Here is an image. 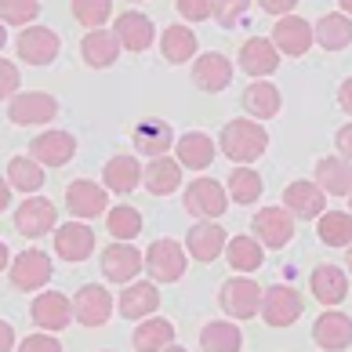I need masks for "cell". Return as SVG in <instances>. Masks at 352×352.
<instances>
[{"label": "cell", "mask_w": 352, "mask_h": 352, "mask_svg": "<svg viewBox=\"0 0 352 352\" xmlns=\"http://www.w3.org/2000/svg\"><path fill=\"white\" fill-rule=\"evenodd\" d=\"M269 149V135L258 120H232L221 127V153L232 164H251Z\"/></svg>", "instance_id": "cell-1"}, {"label": "cell", "mask_w": 352, "mask_h": 352, "mask_svg": "<svg viewBox=\"0 0 352 352\" xmlns=\"http://www.w3.org/2000/svg\"><path fill=\"white\" fill-rule=\"evenodd\" d=\"M19 58L30 62V66H47V62L58 58L62 51V41L55 30H47V25H25L19 33Z\"/></svg>", "instance_id": "cell-2"}, {"label": "cell", "mask_w": 352, "mask_h": 352, "mask_svg": "<svg viewBox=\"0 0 352 352\" xmlns=\"http://www.w3.org/2000/svg\"><path fill=\"white\" fill-rule=\"evenodd\" d=\"M258 243H265L269 251H280L287 247V240L294 236V214L287 211V207H262V211L254 214L251 221Z\"/></svg>", "instance_id": "cell-3"}, {"label": "cell", "mask_w": 352, "mask_h": 352, "mask_svg": "<svg viewBox=\"0 0 352 352\" xmlns=\"http://www.w3.org/2000/svg\"><path fill=\"white\" fill-rule=\"evenodd\" d=\"M146 269L156 283H175L186 276V251L175 240H156V243H149Z\"/></svg>", "instance_id": "cell-4"}, {"label": "cell", "mask_w": 352, "mask_h": 352, "mask_svg": "<svg viewBox=\"0 0 352 352\" xmlns=\"http://www.w3.org/2000/svg\"><path fill=\"white\" fill-rule=\"evenodd\" d=\"M302 294L294 291V287H287V283H276V287H269L265 298H262V312H265V323L269 327H287V323H294L298 316H302Z\"/></svg>", "instance_id": "cell-5"}, {"label": "cell", "mask_w": 352, "mask_h": 352, "mask_svg": "<svg viewBox=\"0 0 352 352\" xmlns=\"http://www.w3.org/2000/svg\"><path fill=\"white\" fill-rule=\"evenodd\" d=\"M262 287H258L254 280H229V283H221V309L229 312V316H236V320H247V316H254L258 309H262Z\"/></svg>", "instance_id": "cell-6"}, {"label": "cell", "mask_w": 352, "mask_h": 352, "mask_svg": "<svg viewBox=\"0 0 352 352\" xmlns=\"http://www.w3.org/2000/svg\"><path fill=\"white\" fill-rule=\"evenodd\" d=\"M186 211L197 214V218H221L229 211L226 189H221L218 182H211V178H197L186 189Z\"/></svg>", "instance_id": "cell-7"}, {"label": "cell", "mask_w": 352, "mask_h": 352, "mask_svg": "<svg viewBox=\"0 0 352 352\" xmlns=\"http://www.w3.org/2000/svg\"><path fill=\"white\" fill-rule=\"evenodd\" d=\"M8 272H11V283L19 291H36V287H44L51 280V258L44 251H36V247H30V251H22L8 265Z\"/></svg>", "instance_id": "cell-8"}, {"label": "cell", "mask_w": 352, "mask_h": 352, "mask_svg": "<svg viewBox=\"0 0 352 352\" xmlns=\"http://www.w3.org/2000/svg\"><path fill=\"white\" fill-rule=\"evenodd\" d=\"M142 262H146V258H142L131 243H127V240H124V243L116 240L113 247H106V251H102V276H106L109 283H127V280L138 276V269H146Z\"/></svg>", "instance_id": "cell-9"}, {"label": "cell", "mask_w": 352, "mask_h": 352, "mask_svg": "<svg viewBox=\"0 0 352 352\" xmlns=\"http://www.w3.org/2000/svg\"><path fill=\"white\" fill-rule=\"evenodd\" d=\"M109 312H113V298L106 287H98V283H87L76 291L73 298V316L84 323V327H102V323L109 320Z\"/></svg>", "instance_id": "cell-10"}, {"label": "cell", "mask_w": 352, "mask_h": 352, "mask_svg": "<svg viewBox=\"0 0 352 352\" xmlns=\"http://www.w3.org/2000/svg\"><path fill=\"white\" fill-rule=\"evenodd\" d=\"M11 124H22V127H30V124H47V120H55V113H58V102L44 95V91H25V95H15L11 98Z\"/></svg>", "instance_id": "cell-11"}, {"label": "cell", "mask_w": 352, "mask_h": 352, "mask_svg": "<svg viewBox=\"0 0 352 352\" xmlns=\"http://www.w3.org/2000/svg\"><path fill=\"white\" fill-rule=\"evenodd\" d=\"M312 41H316V30L298 15H283L276 22V30H272V47L283 51V55H305Z\"/></svg>", "instance_id": "cell-12"}, {"label": "cell", "mask_w": 352, "mask_h": 352, "mask_svg": "<svg viewBox=\"0 0 352 352\" xmlns=\"http://www.w3.org/2000/svg\"><path fill=\"white\" fill-rule=\"evenodd\" d=\"M30 316H33L36 327H44V331H62V327H69V320H73V305H69L66 294L47 291V294L33 298Z\"/></svg>", "instance_id": "cell-13"}, {"label": "cell", "mask_w": 352, "mask_h": 352, "mask_svg": "<svg viewBox=\"0 0 352 352\" xmlns=\"http://www.w3.org/2000/svg\"><path fill=\"white\" fill-rule=\"evenodd\" d=\"M33 160L44 167H62L76 156V138L69 131H44L33 138Z\"/></svg>", "instance_id": "cell-14"}, {"label": "cell", "mask_w": 352, "mask_h": 352, "mask_svg": "<svg viewBox=\"0 0 352 352\" xmlns=\"http://www.w3.org/2000/svg\"><path fill=\"white\" fill-rule=\"evenodd\" d=\"M312 342L327 352H342L352 345V316L345 312H323V316L312 323Z\"/></svg>", "instance_id": "cell-15"}, {"label": "cell", "mask_w": 352, "mask_h": 352, "mask_svg": "<svg viewBox=\"0 0 352 352\" xmlns=\"http://www.w3.org/2000/svg\"><path fill=\"white\" fill-rule=\"evenodd\" d=\"M15 229L22 236H44L55 229V204L44 197H30L19 211H15Z\"/></svg>", "instance_id": "cell-16"}, {"label": "cell", "mask_w": 352, "mask_h": 352, "mask_svg": "<svg viewBox=\"0 0 352 352\" xmlns=\"http://www.w3.org/2000/svg\"><path fill=\"white\" fill-rule=\"evenodd\" d=\"M66 207H69L73 218H98L109 207V200H106V189L102 186L80 178V182H73V186L66 189Z\"/></svg>", "instance_id": "cell-17"}, {"label": "cell", "mask_w": 352, "mask_h": 352, "mask_svg": "<svg viewBox=\"0 0 352 352\" xmlns=\"http://www.w3.org/2000/svg\"><path fill=\"white\" fill-rule=\"evenodd\" d=\"M55 251L62 262H84L95 251V232L80 221H69V226L55 229Z\"/></svg>", "instance_id": "cell-18"}, {"label": "cell", "mask_w": 352, "mask_h": 352, "mask_svg": "<svg viewBox=\"0 0 352 352\" xmlns=\"http://www.w3.org/2000/svg\"><path fill=\"white\" fill-rule=\"evenodd\" d=\"M192 80H197V87H204L207 95L226 91L229 80H232V62L226 55H218V51H207V55L197 58V66H192Z\"/></svg>", "instance_id": "cell-19"}, {"label": "cell", "mask_w": 352, "mask_h": 352, "mask_svg": "<svg viewBox=\"0 0 352 352\" xmlns=\"http://www.w3.org/2000/svg\"><path fill=\"white\" fill-rule=\"evenodd\" d=\"M186 243H189V254L197 258V262H214V258L226 251L229 236H226V229H221V226H214V221H200V226L189 229Z\"/></svg>", "instance_id": "cell-20"}, {"label": "cell", "mask_w": 352, "mask_h": 352, "mask_svg": "<svg viewBox=\"0 0 352 352\" xmlns=\"http://www.w3.org/2000/svg\"><path fill=\"white\" fill-rule=\"evenodd\" d=\"M276 66H280V51L272 47V41H265V36H254V41H247L240 47V69L258 76V80L269 73H276Z\"/></svg>", "instance_id": "cell-21"}, {"label": "cell", "mask_w": 352, "mask_h": 352, "mask_svg": "<svg viewBox=\"0 0 352 352\" xmlns=\"http://www.w3.org/2000/svg\"><path fill=\"white\" fill-rule=\"evenodd\" d=\"M113 33L120 41V47H127V51H146L153 44V22L142 11H124L113 25Z\"/></svg>", "instance_id": "cell-22"}, {"label": "cell", "mask_w": 352, "mask_h": 352, "mask_svg": "<svg viewBox=\"0 0 352 352\" xmlns=\"http://www.w3.org/2000/svg\"><path fill=\"white\" fill-rule=\"evenodd\" d=\"M283 207L294 218H320V211H323V189L312 186V182H294V186L283 189Z\"/></svg>", "instance_id": "cell-23"}, {"label": "cell", "mask_w": 352, "mask_h": 352, "mask_svg": "<svg viewBox=\"0 0 352 352\" xmlns=\"http://www.w3.org/2000/svg\"><path fill=\"white\" fill-rule=\"evenodd\" d=\"M156 309H160V291H156L149 280L131 283L120 294V316H127V320H149Z\"/></svg>", "instance_id": "cell-24"}, {"label": "cell", "mask_w": 352, "mask_h": 352, "mask_svg": "<svg viewBox=\"0 0 352 352\" xmlns=\"http://www.w3.org/2000/svg\"><path fill=\"white\" fill-rule=\"evenodd\" d=\"M131 142H135V149L146 153V156H164L175 146V131H171V124H164V120H142L131 131Z\"/></svg>", "instance_id": "cell-25"}, {"label": "cell", "mask_w": 352, "mask_h": 352, "mask_svg": "<svg viewBox=\"0 0 352 352\" xmlns=\"http://www.w3.org/2000/svg\"><path fill=\"white\" fill-rule=\"evenodd\" d=\"M316 186L323 192H334V197H349L352 192V164L345 156H323L316 164Z\"/></svg>", "instance_id": "cell-26"}, {"label": "cell", "mask_w": 352, "mask_h": 352, "mask_svg": "<svg viewBox=\"0 0 352 352\" xmlns=\"http://www.w3.org/2000/svg\"><path fill=\"white\" fill-rule=\"evenodd\" d=\"M142 182H146V189L153 197H171L178 189V182H182V164L171 160V156H153Z\"/></svg>", "instance_id": "cell-27"}, {"label": "cell", "mask_w": 352, "mask_h": 352, "mask_svg": "<svg viewBox=\"0 0 352 352\" xmlns=\"http://www.w3.org/2000/svg\"><path fill=\"white\" fill-rule=\"evenodd\" d=\"M80 55L87 66L95 69H106L116 62V55H120V41H116V33H106V30H91L84 41H80Z\"/></svg>", "instance_id": "cell-28"}, {"label": "cell", "mask_w": 352, "mask_h": 352, "mask_svg": "<svg viewBox=\"0 0 352 352\" xmlns=\"http://www.w3.org/2000/svg\"><path fill=\"white\" fill-rule=\"evenodd\" d=\"M312 294H316L320 305H338L349 298V276L334 265H320L312 272Z\"/></svg>", "instance_id": "cell-29"}, {"label": "cell", "mask_w": 352, "mask_h": 352, "mask_svg": "<svg viewBox=\"0 0 352 352\" xmlns=\"http://www.w3.org/2000/svg\"><path fill=\"white\" fill-rule=\"evenodd\" d=\"M102 178H106V189H113V192H131L142 186L146 171L138 167L135 156H113L106 164V171H102Z\"/></svg>", "instance_id": "cell-30"}, {"label": "cell", "mask_w": 352, "mask_h": 352, "mask_svg": "<svg viewBox=\"0 0 352 352\" xmlns=\"http://www.w3.org/2000/svg\"><path fill=\"white\" fill-rule=\"evenodd\" d=\"M175 149H178V164L192 167V171H204V167H211V160H214V142L200 131L182 135Z\"/></svg>", "instance_id": "cell-31"}, {"label": "cell", "mask_w": 352, "mask_h": 352, "mask_svg": "<svg viewBox=\"0 0 352 352\" xmlns=\"http://www.w3.org/2000/svg\"><path fill=\"white\" fill-rule=\"evenodd\" d=\"M243 109L251 113L254 120H269V116L280 113V91L265 80H254L243 91Z\"/></svg>", "instance_id": "cell-32"}, {"label": "cell", "mask_w": 352, "mask_h": 352, "mask_svg": "<svg viewBox=\"0 0 352 352\" xmlns=\"http://www.w3.org/2000/svg\"><path fill=\"white\" fill-rule=\"evenodd\" d=\"M200 345H204V352H240L243 334H240L236 323L214 320V323H207V327L200 331Z\"/></svg>", "instance_id": "cell-33"}, {"label": "cell", "mask_w": 352, "mask_h": 352, "mask_svg": "<svg viewBox=\"0 0 352 352\" xmlns=\"http://www.w3.org/2000/svg\"><path fill=\"white\" fill-rule=\"evenodd\" d=\"M171 338H175V327H171V320H160V316H153L149 323H138V331H135V349L138 352H164L167 345H171Z\"/></svg>", "instance_id": "cell-34"}, {"label": "cell", "mask_w": 352, "mask_h": 352, "mask_svg": "<svg viewBox=\"0 0 352 352\" xmlns=\"http://www.w3.org/2000/svg\"><path fill=\"white\" fill-rule=\"evenodd\" d=\"M316 41L323 51H342L352 44V19L349 15H323L316 25Z\"/></svg>", "instance_id": "cell-35"}, {"label": "cell", "mask_w": 352, "mask_h": 352, "mask_svg": "<svg viewBox=\"0 0 352 352\" xmlns=\"http://www.w3.org/2000/svg\"><path fill=\"white\" fill-rule=\"evenodd\" d=\"M160 47H164L167 62H189L197 55V33H192L189 25H167Z\"/></svg>", "instance_id": "cell-36"}, {"label": "cell", "mask_w": 352, "mask_h": 352, "mask_svg": "<svg viewBox=\"0 0 352 352\" xmlns=\"http://www.w3.org/2000/svg\"><path fill=\"white\" fill-rule=\"evenodd\" d=\"M226 254H229V265L232 269H240V272H254V269H262V243H258L254 236H232L226 243Z\"/></svg>", "instance_id": "cell-37"}, {"label": "cell", "mask_w": 352, "mask_h": 352, "mask_svg": "<svg viewBox=\"0 0 352 352\" xmlns=\"http://www.w3.org/2000/svg\"><path fill=\"white\" fill-rule=\"evenodd\" d=\"M8 178H11V186L22 189V192H33L44 186V164H36L33 156H15V160L8 164Z\"/></svg>", "instance_id": "cell-38"}, {"label": "cell", "mask_w": 352, "mask_h": 352, "mask_svg": "<svg viewBox=\"0 0 352 352\" xmlns=\"http://www.w3.org/2000/svg\"><path fill=\"white\" fill-rule=\"evenodd\" d=\"M320 240L327 247H349L352 243V214L327 211L320 218Z\"/></svg>", "instance_id": "cell-39"}, {"label": "cell", "mask_w": 352, "mask_h": 352, "mask_svg": "<svg viewBox=\"0 0 352 352\" xmlns=\"http://www.w3.org/2000/svg\"><path fill=\"white\" fill-rule=\"evenodd\" d=\"M229 192L236 204H258V197H262V175H254L251 167H236L229 175Z\"/></svg>", "instance_id": "cell-40"}, {"label": "cell", "mask_w": 352, "mask_h": 352, "mask_svg": "<svg viewBox=\"0 0 352 352\" xmlns=\"http://www.w3.org/2000/svg\"><path fill=\"white\" fill-rule=\"evenodd\" d=\"M73 15L87 30H102V22L113 15V4L109 0H73Z\"/></svg>", "instance_id": "cell-41"}, {"label": "cell", "mask_w": 352, "mask_h": 352, "mask_svg": "<svg viewBox=\"0 0 352 352\" xmlns=\"http://www.w3.org/2000/svg\"><path fill=\"white\" fill-rule=\"evenodd\" d=\"M106 221H109V232L116 240H131V236L142 232V214L135 211V207H113Z\"/></svg>", "instance_id": "cell-42"}, {"label": "cell", "mask_w": 352, "mask_h": 352, "mask_svg": "<svg viewBox=\"0 0 352 352\" xmlns=\"http://www.w3.org/2000/svg\"><path fill=\"white\" fill-rule=\"evenodd\" d=\"M41 15V0H0V22L8 25H30Z\"/></svg>", "instance_id": "cell-43"}, {"label": "cell", "mask_w": 352, "mask_h": 352, "mask_svg": "<svg viewBox=\"0 0 352 352\" xmlns=\"http://www.w3.org/2000/svg\"><path fill=\"white\" fill-rule=\"evenodd\" d=\"M247 4H251V0H214V19L226 25V30H232V25L243 19Z\"/></svg>", "instance_id": "cell-44"}, {"label": "cell", "mask_w": 352, "mask_h": 352, "mask_svg": "<svg viewBox=\"0 0 352 352\" xmlns=\"http://www.w3.org/2000/svg\"><path fill=\"white\" fill-rule=\"evenodd\" d=\"M175 4L189 22H204V19L214 15V0H175Z\"/></svg>", "instance_id": "cell-45"}, {"label": "cell", "mask_w": 352, "mask_h": 352, "mask_svg": "<svg viewBox=\"0 0 352 352\" xmlns=\"http://www.w3.org/2000/svg\"><path fill=\"white\" fill-rule=\"evenodd\" d=\"M19 91V69L8 58H0V98H11Z\"/></svg>", "instance_id": "cell-46"}, {"label": "cell", "mask_w": 352, "mask_h": 352, "mask_svg": "<svg viewBox=\"0 0 352 352\" xmlns=\"http://www.w3.org/2000/svg\"><path fill=\"white\" fill-rule=\"evenodd\" d=\"M19 352H62V345H58L51 334H30V338L19 345Z\"/></svg>", "instance_id": "cell-47"}, {"label": "cell", "mask_w": 352, "mask_h": 352, "mask_svg": "<svg viewBox=\"0 0 352 352\" xmlns=\"http://www.w3.org/2000/svg\"><path fill=\"white\" fill-rule=\"evenodd\" d=\"M258 4H262L269 15H287V11H291L298 0H258Z\"/></svg>", "instance_id": "cell-48"}, {"label": "cell", "mask_w": 352, "mask_h": 352, "mask_svg": "<svg viewBox=\"0 0 352 352\" xmlns=\"http://www.w3.org/2000/svg\"><path fill=\"white\" fill-rule=\"evenodd\" d=\"M334 142H338V149H342V156H345V160H352V124H349V127H342Z\"/></svg>", "instance_id": "cell-49"}, {"label": "cell", "mask_w": 352, "mask_h": 352, "mask_svg": "<svg viewBox=\"0 0 352 352\" xmlns=\"http://www.w3.org/2000/svg\"><path fill=\"white\" fill-rule=\"evenodd\" d=\"M338 102H342V109L352 116V76H349V80H342V87H338Z\"/></svg>", "instance_id": "cell-50"}, {"label": "cell", "mask_w": 352, "mask_h": 352, "mask_svg": "<svg viewBox=\"0 0 352 352\" xmlns=\"http://www.w3.org/2000/svg\"><path fill=\"white\" fill-rule=\"evenodd\" d=\"M11 345H15V331H11V323L0 320V352H11Z\"/></svg>", "instance_id": "cell-51"}, {"label": "cell", "mask_w": 352, "mask_h": 352, "mask_svg": "<svg viewBox=\"0 0 352 352\" xmlns=\"http://www.w3.org/2000/svg\"><path fill=\"white\" fill-rule=\"evenodd\" d=\"M8 204H11V182H4V178H0V211H4Z\"/></svg>", "instance_id": "cell-52"}, {"label": "cell", "mask_w": 352, "mask_h": 352, "mask_svg": "<svg viewBox=\"0 0 352 352\" xmlns=\"http://www.w3.org/2000/svg\"><path fill=\"white\" fill-rule=\"evenodd\" d=\"M11 262V254H8V247L4 243H0V272H4V265Z\"/></svg>", "instance_id": "cell-53"}, {"label": "cell", "mask_w": 352, "mask_h": 352, "mask_svg": "<svg viewBox=\"0 0 352 352\" xmlns=\"http://www.w3.org/2000/svg\"><path fill=\"white\" fill-rule=\"evenodd\" d=\"M338 4H342V11H345V15H352V0H338Z\"/></svg>", "instance_id": "cell-54"}, {"label": "cell", "mask_w": 352, "mask_h": 352, "mask_svg": "<svg viewBox=\"0 0 352 352\" xmlns=\"http://www.w3.org/2000/svg\"><path fill=\"white\" fill-rule=\"evenodd\" d=\"M4 41H8V33H4V22H0V47H4Z\"/></svg>", "instance_id": "cell-55"}, {"label": "cell", "mask_w": 352, "mask_h": 352, "mask_svg": "<svg viewBox=\"0 0 352 352\" xmlns=\"http://www.w3.org/2000/svg\"><path fill=\"white\" fill-rule=\"evenodd\" d=\"M164 352H186V349H182V345H167Z\"/></svg>", "instance_id": "cell-56"}, {"label": "cell", "mask_w": 352, "mask_h": 352, "mask_svg": "<svg viewBox=\"0 0 352 352\" xmlns=\"http://www.w3.org/2000/svg\"><path fill=\"white\" fill-rule=\"evenodd\" d=\"M345 265L352 269V243H349V258H345Z\"/></svg>", "instance_id": "cell-57"}, {"label": "cell", "mask_w": 352, "mask_h": 352, "mask_svg": "<svg viewBox=\"0 0 352 352\" xmlns=\"http://www.w3.org/2000/svg\"><path fill=\"white\" fill-rule=\"evenodd\" d=\"M349 207H352V192H349Z\"/></svg>", "instance_id": "cell-58"}]
</instances>
